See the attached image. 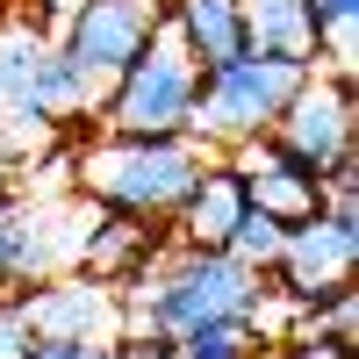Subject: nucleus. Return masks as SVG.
Wrapping results in <instances>:
<instances>
[{"mask_svg": "<svg viewBox=\"0 0 359 359\" xmlns=\"http://www.w3.org/2000/svg\"><path fill=\"white\" fill-rule=\"evenodd\" d=\"M201 165H208V144H194V137H115V130H101L94 144H79L65 158V187L94 208H115V216L165 223L187 201Z\"/></svg>", "mask_w": 359, "mask_h": 359, "instance_id": "1", "label": "nucleus"}, {"mask_svg": "<svg viewBox=\"0 0 359 359\" xmlns=\"http://www.w3.org/2000/svg\"><path fill=\"white\" fill-rule=\"evenodd\" d=\"M137 280L144 294H123V331H151V338H180L194 323H223V316H259L266 302V273L201 245H165Z\"/></svg>", "mask_w": 359, "mask_h": 359, "instance_id": "2", "label": "nucleus"}, {"mask_svg": "<svg viewBox=\"0 0 359 359\" xmlns=\"http://www.w3.org/2000/svg\"><path fill=\"white\" fill-rule=\"evenodd\" d=\"M316 65L309 57H280V50H237L230 65L201 72V94H194V144H216V151H237L280 123V108L294 101Z\"/></svg>", "mask_w": 359, "mask_h": 359, "instance_id": "3", "label": "nucleus"}, {"mask_svg": "<svg viewBox=\"0 0 359 359\" xmlns=\"http://www.w3.org/2000/svg\"><path fill=\"white\" fill-rule=\"evenodd\" d=\"M194 94H201V72L180 57V43L158 36L144 43V57L130 72H115L108 101H101V123L115 137H187L194 130Z\"/></svg>", "mask_w": 359, "mask_h": 359, "instance_id": "4", "label": "nucleus"}, {"mask_svg": "<svg viewBox=\"0 0 359 359\" xmlns=\"http://www.w3.org/2000/svg\"><path fill=\"white\" fill-rule=\"evenodd\" d=\"M352 266H359V208H323L309 223H287L280 259L266 266V294H280L302 323L309 309L352 287Z\"/></svg>", "mask_w": 359, "mask_h": 359, "instance_id": "5", "label": "nucleus"}, {"mask_svg": "<svg viewBox=\"0 0 359 359\" xmlns=\"http://www.w3.org/2000/svg\"><path fill=\"white\" fill-rule=\"evenodd\" d=\"M86 230H94V201H79L72 187L29 194V201L15 194V201H8V266H15V287L79 273Z\"/></svg>", "mask_w": 359, "mask_h": 359, "instance_id": "6", "label": "nucleus"}, {"mask_svg": "<svg viewBox=\"0 0 359 359\" xmlns=\"http://www.w3.org/2000/svg\"><path fill=\"white\" fill-rule=\"evenodd\" d=\"M158 29H165V0H86V8L57 29V50L79 57L94 79L115 86V72H130Z\"/></svg>", "mask_w": 359, "mask_h": 359, "instance_id": "7", "label": "nucleus"}, {"mask_svg": "<svg viewBox=\"0 0 359 359\" xmlns=\"http://www.w3.org/2000/svg\"><path fill=\"white\" fill-rule=\"evenodd\" d=\"M352 65H331V72H309L302 86H294V101L280 108V123L266 137H280L294 158H309L316 172L352 158Z\"/></svg>", "mask_w": 359, "mask_h": 359, "instance_id": "8", "label": "nucleus"}, {"mask_svg": "<svg viewBox=\"0 0 359 359\" xmlns=\"http://www.w3.org/2000/svg\"><path fill=\"white\" fill-rule=\"evenodd\" d=\"M22 316H29V338H123V287L108 280H86V273H57V280H29L22 294Z\"/></svg>", "mask_w": 359, "mask_h": 359, "instance_id": "9", "label": "nucleus"}, {"mask_svg": "<svg viewBox=\"0 0 359 359\" xmlns=\"http://www.w3.org/2000/svg\"><path fill=\"white\" fill-rule=\"evenodd\" d=\"M223 158L245 172L252 208H266V216H280V223L323 216V172L309 158H294L280 137H252V144H237V151H223Z\"/></svg>", "mask_w": 359, "mask_h": 359, "instance_id": "10", "label": "nucleus"}, {"mask_svg": "<svg viewBox=\"0 0 359 359\" xmlns=\"http://www.w3.org/2000/svg\"><path fill=\"white\" fill-rule=\"evenodd\" d=\"M245 208H252V194H245V172H237L230 158H208V165L194 172L187 201H180L172 216H165V230H172V245H201V252H223Z\"/></svg>", "mask_w": 359, "mask_h": 359, "instance_id": "11", "label": "nucleus"}, {"mask_svg": "<svg viewBox=\"0 0 359 359\" xmlns=\"http://www.w3.org/2000/svg\"><path fill=\"white\" fill-rule=\"evenodd\" d=\"M172 245L165 223H144V216H115V208H94V230H86V252H79V273L86 280H108V287H130L144 266Z\"/></svg>", "mask_w": 359, "mask_h": 359, "instance_id": "12", "label": "nucleus"}, {"mask_svg": "<svg viewBox=\"0 0 359 359\" xmlns=\"http://www.w3.org/2000/svg\"><path fill=\"white\" fill-rule=\"evenodd\" d=\"M165 36L180 43V57H187L194 72H216L237 50H252L245 0H165Z\"/></svg>", "mask_w": 359, "mask_h": 359, "instance_id": "13", "label": "nucleus"}, {"mask_svg": "<svg viewBox=\"0 0 359 359\" xmlns=\"http://www.w3.org/2000/svg\"><path fill=\"white\" fill-rule=\"evenodd\" d=\"M101 101H108V79H94L79 65V57H65V50H43V65H36V108L50 115H101Z\"/></svg>", "mask_w": 359, "mask_h": 359, "instance_id": "14", "label": "nucleus"}, {"mask_svg": "<svg viewBox=\"0 0 359 359\" xmlns=\"http://www.w3.org/2000/svg\"><path fill=\"white\" fill-rule=\"evenodd\" d=\"M245 36H252V50H280V57L316 65V29L302 15V0H245Z\"/></svg>", "mask_w": 359, "mask_h": 359, "instance_id": "15", "label": "nucleus"}, {"mask_svg": "<svg viewBox=\"0 0 359 359\" xmlns=\"http://www.w3.org/2000/svg\"><path fill=\"white\" fill-rule=\"evenodd\" d=\"M266 331H259V316H223V323H194V331H180L172 352L180 359H259Z\"/></svg>", "mask_w": 359, "mask_h": 359, "instance_id": "16", "label": "nucleus"}, {"mask_svg": "<svg viewBox=\"0 0 359 359\" xmlns=\"http://www.w3.org/2000/svg\"><path fill=\"white\" fill-rule=\"evenodd\" d=\"M280 237H287V223H280V216H266V208H245L223 252H230V259H245L252 273H266V266L280 259Z\"/></svg>", "mask_w": 359, "mask_h": 359, "instance_id": "17", "label": "nucleus"}, {"mask_svg": "<svg viewBox=\"0 0 359 359\" xmlns=\"http://www.w3.org/2000/svg\"><path fill=\"white\" fill-rule=\"evenodd\" d=\"M302 15H309V29H316V50H331V65H352L359 0H302Z\"/></svg>", "mask_w": 359, "mask_h": 359, "instance_id": "18", "label": "nucleus"}, {"mask_svg": "<svg viewBox=\"0 0 359 359\" xmlns=\"http://www.w3.org/2000/svg\"><path fill=\"white\" fill-rule=\"evenodd\" d=\"M273 359H352V345H338V338H323L316 323H294L287 338H273Z\"/></svg>", "mask_w": 359, "mask_h": 359, "instance_id": "19", "label": "nucleus"}, {"mask_svg": "<svg viewBox=\"0 0 359 359\" xmlns=\"http://www.w3.org/2000/svg\"><path fill=\"white\" fill-rule=\"evenodd\" d=\"M29 345H36V338H29V316H22V302H15V294H0V359H22Z\"/></svg>", "mask_w": 359, "mask_h": 359, "instance_id": "20", "label": "nucleus"}, {"mask_svg": "<svg viewBox=\"0 0 359 359\" xmlns=\"http://www.w3.org/2000/svg\"><path fill=\"white\" fill-rule=\"evenodd\" d=\"M22 359H108V345H94V338H36Z\"/></svg>", "mask_w": 359, "mask_h": 359, "instance_id": "21", "label": "nucleus"}, {"mask_svg": "<svg viewBox=\"0 0 359 359\" xmlns=\"http://www.w3.org/2000/svg\"><path fill=\"white\" fill-rule=\"evenodd\" d=\"M79 8H86V0H36V15H43L50 29H65V22H72Z\"/></svg>", "mask_w": 359, "mask_h": 359, "instance_id": "22", "label": "nucleus"}, {"mask_svg": "<svg viewBox=\"0 0 359 359\" xmlns=\"http://www.w3.org/2000/svg\"><path fill=\"white\" fill-rule=\"evenodd\" d=\"M0 287H15V266H8V208H0Z\"/></svg>", "mask_w": 359, "mask_h": 359, "instance_id": "23", "label": "nucleus"}, {"mask_svg": "<svg viewBox=\"0 0 359 359\" xmlns=\"http://www.w3.org/2000/svg\"><path fill=\"white\" fill-rule=\"evenodd\" d=\"M8 201H15V165L0 158V208H8Z\"/></svg>", "mask_w": 359, "mask_h": 359, "instance_id": "24", "label": "nucleus"}, {"mask_svg": "<svg viewBox=\"0 0 359 359\" xmlns=\"http://www.w3.org/2000/svg\"><path fill=\"white\" fill-rule=\"evenodd\" d=\"M158 359H180V352H172V345H165V352H158Z\"/></svg>", "mask_w": 359, "mask_h": 359, "instance_id": "25", "label": "nucleus"}]
</instances>
